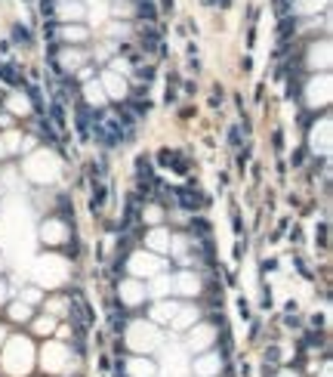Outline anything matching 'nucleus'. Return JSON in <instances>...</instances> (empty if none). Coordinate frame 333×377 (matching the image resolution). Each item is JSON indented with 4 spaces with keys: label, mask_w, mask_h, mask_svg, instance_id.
Segmentation results:
<instances>
[{
    "label": "nucleus",
    "mask_w": 333,
    "mask_h": 377,
    "mask_svg": "<svg viewBox=\"0 0 333 377\" xmlns=\"http://www.w3.org/2000/svg\"><path fill=\"white\" fill-rule=\"evenodd\" d=\"M44 16L56 19L59 25H75L86 19L84 0H44Z\"/></svg>",
    "instance_id": "f257e3e1"
},
{
    "label": "nucleus",
    "mask_w": 333,
    "mask_h": 377,
    "mask_svg": "<svg viewBox=\"0 0 333 377\" xmlns=\"http://www.w3.org/2000/svg\"><path fill=\"white\" fill-rule=\"evenodd\" d=\"M126 269L133 273V279H151V275H161L166 269V260L158 254H142V250H136V254H130V260H126Z\"/></svg>",
    "instance_id": "f03ea898"
},
{
    "label": "nucleus",
    "mask_w": 333,
    "mask_h": 377,
    "mask_svg": "<svg viewBox=\"0 0 333 377\" xmlns=\"http://www.w3.org/2000/svg\"><path fill=\"white\" fill-rule=\"evenodd\" d=\"M90 62V53H86L84 47H59L56 56H53V65H56L62 75H75L77 68H84V65Z\"/></svg>",
    "instance_id": "7ed1b4c3"
},
{
    "label": "nucleus",
    "mask_w": 333,
    "mask_h": 377,
    "mask_svg": "<svg viewBox=\"0 0 333 377\" xmlns=\"http://www.w3.org/2000/svg\"><path fill=\"white\" fill-rule=\"evenodd\" d=\"M305 102H309L312 109H327V102H330V77H327V71L312 75L309 87H305Z\"/></svg>",
    "instance_id": "20e7f679"
},
{
    "label": "nucleus",
    "mask_w": 333,
    "mask_h": 377,
    "mask_svg": "<svg viewBox=\"0 0 333 377\" xmlns=\"http://www.w3.org/2000/svg\"><path fill=\"white\" fill-rule=\"evenodd\" d=\"M53 41L65 44V47H81L84 41H90V28H86L84 22H75V25H56V28L50 31Z\"/></svg>",
    "instance_id": "39448f33"
},
{
    "label": "nucleus",
    "mask_w": 333,
    "mask_h": 377,
    "mask_svg": "<svg viewBox=\"0 0 333 377\" xmlns=\"http://www.w3.org/2000/svg\"><path fill=\"white\" fill-rule=\"evenodd\" d=\"M117 294H121V303L130 309L142 306L145 297H149V291H145V282L142 279H124L121 284H117Z\"/></svg>",
    "instance_id": "423d86ee"
},
{
    "label": "nucleus",
    "mask_w": 333,
    "mask_h": 377,
    "mask_svg": "<svg viewBox=\"0 0 333 377\" xmlns=\"http://www.w3.org/2000/svg\"><path fill=\"white\" fill-rule=\"evenodd\" d=\"M99 84H102L108 102H121V99H126V93H130V87H126V77L115 75V71H108V68L99 75Z\"/></svg>",
    "instance_id": "0eeeda50"
},
{
    "label": "nucleus",
    "mask_w": 333,
    "mask_h": 377,
    "mask_svg": "<svg viewBox=\"0 0 333 377\" xmlns=\"http://www.w3.org/2000/svg\"><path fill=\"white\" fill-rule=\"evenodd\" d=\"M309 145H312V151H315L318 158H327V151H330V121L327 118H321V124L312 127Z\"/></svg>",
    "instance_id": "6e6552de"
},
{
    "label": "nucleus",
    "mask_w": 333,
    "mask_h": 377,
    "mask_svg": "<svg viewBox=\"0 0 333 377\" xmlns=\"http://www.w3.org/2000/svg\"><path fill=\"white\" fill-rule=\"evenodd\" d=\"M170 229L166 226H151L149 232H145V248H149V254H158L164 257L166 250H170Z\"/></svg>",
    "instance_id": "1a4fd4ad"
},
{
    "label": "nucleus",
    "mask_w": 333,
    "mask_h": 377,
    "mask_svg": "<svg viewBox=\"0 0 333 377\" xmlns=\"http://www.w3.org/2000/svg\"><path fill=\"white\" fill-rule=\"evenodd\" d=\"M81 96H84V102L90 105L93 111H102V109H108V96H105V90H102V84L93 77V81H86L81 84Z\"/></svg>",
    "instance_id": "9d476101"
},
{
    "label": "nucleus",
    "mask_w": 333,
    "mask_h": 377,
    "mask_svg": "<svg viewBox=\"0 0 333 377\" xmlns=\"http://www.w3.org/2000/svg\"><path fill=\"white\" fill-rule=\"evenodd\" d=\"M290 12L296 19L321 16V12H330V0H290Z\"/></svg>",
    "instance_id": "9b49d317"
},
{
    "label": "nucleus",
    "mask_w": 333,
    "mask_h": 377,
    "mask_svg": "<svg viewBox=\"0 0 333 377\" xmlns=\"http://www.w3.org/2000/svg\"><path fill=\"white\" fill-rule=\"evenodd\" d=\"M170 279H173V291H176V294H185V297L201 294V279H198V273H191V269H182V273L170 275Z\"/></svg>",
    "instance_id": "f8f14e48"
},
{
    "label": "nucleus",
    "mask_w": 333,
    "mask_h": 377,
    "mask_svg": "<svg viewBox=\"0 0 333 377\" xmlns=\"http://www.w3.org/2000/svg\"><path fill=\"white\" fill-rule=\"evenodd\" d=\"M305 65H309L312 71H327L330 68V41L324 37L321 44H312L309 47V59H305Z\"/></svg>",
    "instance_id": "ddd939ff"
},
{
    "label": "nucleus",
    "mask_w": 333,
    "mask_h": 377,
    "mask_svg": "<svg viewBox=\"0 0 333 377\" xmlns=\"http://www.w3.org/2000/svg\"><path fill=\"white\" fill-rule=\"evenodd\" d=\"M219 368H222V356L219 353H201L195 359L198 377H219Z\"/></svg>",
    "instance_id": "4468645a"
},
{
    "label": "nucleus",
    "mask_w": 333,
    "mask_h": 377,
    "mask_svg": "<svg viewBox=\"0 0 333 377\" xmlns=\"http://www.w3.org/2000/svg\"><path fill=\"white\" fill-rule=\"evenodd\" d=\"M3 105L10 115H19V118H28L31 111H35V102H31L28 93H10L3 99Z\"/></svg>",
    "instance_id": "2eb2a0df"
},
{
    "label": "nucleus",
    "mask_w": 333,
    "mask_h": 377,
    "mask_svg": "<svg viewBox=\"0 0 333 377\" xmlns=\"http://www.w3.org/2000/svg\"><path fill=\"white\" fill-rule=\"evenodd\" d=\"M198 309L195 306H179V313L170 319V328L173 331H189V328H195V322H198Z\"/></svg>",
    "instance_id": "dca6fc26"
},
{
    "label": "nucleus",
    "mask_w": 333,
    "mask_h": 377,
    "mask_svg": "<svg viewBox=\"0 0 333 377\" xmlns=\"http://www.w3.org/2000/svg\"><path fill=\"white\" fill-rule=\"evenodd\" d=\"M41 235H44V241H46V244H59V241H65V238H68V232H65V223H62V220H56V217L44 223Z\"/></svg>",
    "instance_id": "f3484780"
},
{
    "label": "nucleus",
    "mask_w": 333,
    "mask_h": 377,
    "mask_svg": "<svg viewBox=\"0 0 333 377\" xmlns=\"http://www.w3.org/2000/svg\"><path fill=\"white\" fill-rule=\"evenodd\" d=\"M145 291H149V294H155V297H164V300H166V294H173V279H170L166 273L151 275V282L145 284Z\"/></svg>",
    "instance_id": "a211bd4d"
},
{
    "label": "nucleus",
    "mask_w": 333,
    "mask_h": 377,
    "mask_svg": "<svg viewBox=\"0 0 333 377\" xmlns=\"http://www.w3.org/2000/svg\"><path fill=\"white\" fill-rule=\"evenodd\" d=\"M179 306H182V303H176V300H161V303H155V309H151V319H155V322H170L173 315L179 313Z\"/></svg>",
    "instance_id": "6ab92c4d"
},
{
    "label": "nucleus",
    "mask_w": 333,
    "mask_h": 377,
    "mask_svg": "<svg viewBox=\"0 0 333 377\" xmlns=\"http://www.w3.org/2000/svg\"><path fill=\"white\" fill-rule=\"evenodd\" d=\"M105 37H108V41H130L133 25L130 22H108L105 25Z\"/></svg>",
    "instance_id": "aec40b11"
},
{
    "label": "nucleus",
    "mask_w": 333,
    "mask_h": 377,
    "mask_svg": "<svg viewBox=\"0 0 333 377\" xmlns=\"http://www.w3.org/2000/svg\"><path fill=\"white\" fill-rule=\"evenodd\" d=\"M56 315H37V319H31V331L41 337H53L56 334Z\"/></svg>",
    "instance_id": "412c9836"
},
{
    "label": "nucleus",
    "mask_w": 333,
    "mask_h": 377,
    "mask_svg": "<svg viewBox=\"0 0 333 377\" xmlns=\"http://www.w3.org/2000/svg\"><path fill=\"white\" fill-rule=\"evenodd\" d=\"M213 337H216V328H213V325H198L195 331H191V347H195V349L207 347Z\"/></svg>",
    "instance_id": "4be33fe9"
},
{
    "label": "nucleus",
    "mask_w": 333,
    "mask_h": 377,
    "mask_svg": "<svg viewBox=\"0 0 333 377\" xmlns=\"http://www.w3.org/2000/svg\"><path fill=\"white\" fill-rule=\"evenodd\" d=\"M130 377H155V362L151 359H130Z\"/></svg>",
    "instance_id": "5701e85b"
},
{
    "label": "nucleus",
    "mask_w": 333,
    "mask_h": 377,
    "mask_svg": "<svg viewBox=\"0 0 333 377\" xmlns=\"http://www.w3.org/2000/svg\"><path fill=\"white\" fill-rule=\"evenodd\" d=\"M0 77H3L10 87H16V84H22V68H16V65H10V62H0Z\"/></svg>",
    "instance_id": "b1692460"
},
{
    "label": "nucleus",
    "mask_w": 333,
    "mask_h": 377,
    "mask_svg": "<svg viewBox=\"0 0 333 377\" xmlns=\"http://www.w3.org/2000/svg\"><path fill=\"white\" fill-rule=\"evenodd\" d=\"M176 201L182 204L185 210H198V208H201V198H198V195H195V192H191V189H182V192H176Z\"/></svg>",
    "instance_id": "393cba45"
},
{
    "label": "nucleus",
    "mask_w": 333,
    "mask_h": 377,
    "mask_svg": "<svg viewBox=\"0 0 333 377\" xmlns=\"http://www.w3.org/2000/svg\"><path fill=\"white\" fill-rule=\"evenodd\" d=\"M31 309H35V306H28V303L16 300V303L10 306V315H12L16 322H28V319H31Z\"/></svg>",
    "instance_id": "a878e982"
},
{
    "label": "nucleus",
    "mask_w": 333,
    "mask_h": 377,
    "mask_svg": "<svg viewBox=\"0 0 333 377\" xmlns=\"http://www.w3.org/2000/svg\"><path fill=\"white\" fill-rule=\"evenodd\" d=\"M161 217H164V210L158 208V204H149V208L142 210V220L151 223V226H161Z\"/></svg>",
    "instance_id": "bb28decb"
},
{
    "label": "nucleus",
    "mask_w": 333,
    "mask_h": 377,
    "mask_svg": "<svg viewBox=\"0 0 333 377\" xmlns=\"http://www.w3.org/2000/svg\"><path fill=\"white\" fill-rule=\"evenodd\" d=\"M71 306V300H65V297H53L50 303H46V309H50V315H59V313H65V309Z\"/></svg>",
    "instance_id": "cd10ccee"
},
{
    "label": "nucleus",
    "mask_w": 333,
    "mask_h": 377,
    "mask_svg": "<svg viewBox=\"0 0 333 377\" xmlns=\"http://www.w3.org/2000/svg\"><path fill=\"white\" fill-rule=\"evenodd\" d=\"M12 41H16L19 47L28 50V47H31V31H28V28H12Z\"/></svg>",
    "instance_id": "c85d7f7f"
},
{
    "label": "nucleus",
    "mask_w": 333,
    "mask_h": 377,
    "mask_svg": "<svg viewBox=\"0 0 333 377\" xmlns=\"http://www.w3.org/2000/svg\"><path fill=\"white\" fill-rule=\"evenodd\" d=\"M75 77H77V84L93 81V77H96V65H90V62H86L84 68H77V71H75Z\"/></svg>",
    "instance_id": "c756f323"
},
{
    "label": "nucleus",
    "mask_w": 333,
    "mask_h": 377,
    "mask_svg": "<svg viewBox=\"0 0 333 377\" xmlns=\"http://www.w3.org/2000/svg\"><path fill=\"white\" fill-rule=\"evenodd\" d=\"M12 124V115H0V127H10Z\"/></svg>",
    "instance_id": "7c9ffc66"
},
{
    "label": "nucleus",
    "mask_w": 333,
    "mask_h": 377,
    "mask_svg": "<svg viewBox=\"0 0 333 377\" xmlns=\"http://www.w3.org/2000/svg\"><path fill=\"white\" fill-rule=\"evenodd\" d=\"M6 294H10V288H6V284H3V282H0V303H3V300H6Z\"/></svg>",
    "instance_id": "2f4dec72"
},
{
    "label": "nucleus",
    "mask_w": 333,
    "mask_h": 377,
    "mask_svg": "<svg viewBox=\"0 0 333 377\" xmlns=\"http://www.w3.org/2000/svg\"><path fill=\"white\" fill-rule=\"evenodd\" d=\"M164 3V10H173V0H161Z\"/></svg>",
    "instance_id": "473e14b6"
},
{
    "label": "nucleus",
    "mask_w": 333,
    "mask_h": 377,
    "mask_svg": "<svg viewBox=\"0 0 333 377\" xmlns=\"http://www.w3.org/2000/svg\"><path fill=\"white\" fill-rule=\"evenodd\" d=\"M3 337H6V328H3V325H0V343H3Z\"/></svg>",
    "instance_id": "72a5a7b5"
}]
</instances>
